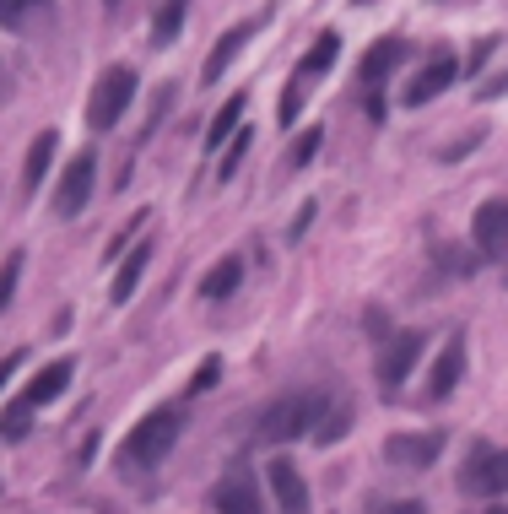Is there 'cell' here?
<instances>
[{"label":"cell","mask_w":508,"mask_h":514,"mask_svg":"<svg viewBox=\"0 0 508 514\" xmlns=\"http://www.w3.org/2000/svg\"><path fill=\"white\" fill-rule=\"evenodd\" d=\"M217 379H222V358H206V363L195 368V379H190V395H206Z\"/></svg>","instance_id":"83f0119b"},{"label":"cell","mask_w":508,"mask_h":514,"mask_svg":"<svg viewBox=\"0 0 508 514\" xmlns=\"http://www.w3.org/2000/svg\"><path fill=\"white\" fill-rule=\"evenodd\" d=\"M357 6H368V0H357Z\"/></svg>","instance_id":"8d00e7d4"},{"label":"cell","mask_w":508,"mask_h":514,"mask_svg":"<svg viewBox=\"0 0 508 514\" xmlns=\"http://www.w3.org/2000/svg\"><path fill=\"white\" fill-rule=\"evenodd\" d=\"M481 255H508V201H487L471 222Z\"/></svg>","instance_id":"8fae6325"},{"label":"cell","mask_w":508,"mask_h":514,"mask_svg":"<svg viewBox=\"0 0 508 514\" xmlns=\"http://www.w3.org/2000/svg\"><path fill=\"white\" fill-rule=\"evenodd\" d=\"M438 455H444V433H438V428H427V433H390V439H384V460H390V466H406V471L433 466Z\"/></svg>","instance_id":"5b68a950"},{"label":"cell","mask_w":508,"mask_h":514,"mask_svg":"<svg viewBox=\"0 0 508 514\" xmlns=\"http://www.w3.org/2000/svg\"><path fill=\"white\" fill-rule=\"evenodd\" d=\"M271 487H276V504H282V514H309V482L298 477V466H292L287 455L271 460Z\"/></svg>","instance_id":"7c38bea8"},{"label":"cell","mask_w":508,"mask_h":514,"mask_svg":"<svg viewBox=\"0 0 508 514\" xmlns=\"http://www.w3.org/2000/svg\"><path fill=\"white\" fill-rule=\"evenodd\" d=\"M146 260H152V244H136V249H130V260H125V266H119V276H114V303H125L130 293H136V282H141V271H146Z\"/></svg>","instance_id":"44dd1931"},{"label":"cell","mask_w":508,"mask_h":514,"mask_svg":"<svg viewBox=\"0 0 508 514\" xmlns=\"http://www.w3.org/2000/svg\"><path fill=\"white\" fill-rule=\"evenodd\" d=\"M17 368H22V352H6V358H0V390H6V379L17 374Z\"/></svg>","instance_id":"1f68e13d"},{"label":"cell","mask_w":508,"mask_h":514,"mask_svg":"<svg viewBox=\"0 0 508 514\" xmlns=\"http://www.w3.org/2000/svg\"><path fill=\"white\" fill-rule=\"evenodd\" d=\"M238 125H244V92H233V98L217 109V120H211V130H206V152H222L227 141L238 136Z\"/></svg>","instance_id":"2e32d148"},{"label":"cell","mask_w":508,"mask_h":514,"mask_svg":"<svg viewBox=\"0 0 508 514\" xmlns=\"http://www.w3.org/2000/svg\"><path fill=\"white\" fill-rule=\"evenodd\" d=\"M476 514H508V504H492V509H476Z\"/></svg>","instance_id":"e575fe53"},{"label":"cell","mask_w":508,"mask_h":514,"mask_svg":"<svg viewBox=\"0 0 508 514\" xmlns=\"http://www.w3.org/2000/svg\"><path fill=\"white\" fill-rule=\"evenodd\" d=\"M379 514H427V504H417V498H400V504H384Z\"/></svg>","instance_id":"4dcf8cb0"},{"label":"cell","mask_w":508,"mask_h":514,"mask_svg":"<svg viewBox=\"0 0 508 514\" xmlns=\"http://www.w3.org/2000/svg\"><path fill=\"white\" fill-rule=\"evenodd\" d=\"M184 11H190V0H163V6H157V22H152V44L157 49H168L173 38L184 33Z\"/></svg>","instance_id":"ffe728a7"},{"label":"cell","mask_w":508,"mask_h":514,"mask_svg":"<svg viewBox=\"0 0 508 514\" xmlns=\"http://www.w3.org/2000/svg\"><path fill=\"white\" fill-rule=\"evenodd\" d=\"M406 55H411V44H406V38H379V44H373L368 55H363V82H368V87H379L384 76H390V71H395V65L406 60Z\"/></svg>","instance_id":"5bb4252c"},{"label":"cell","mask_w":508,"mask_h":514,"mask_svg":"<svg viewBox=\"0 0 508 514\" xmlns=\"http://www.w3.org/2000/svg\"><path fill=\"white\" fill-rule=\"evenodd\" d=\"M55 147H60L55 130H44V136H38L33 147H28V163H22V184H28V190H38V184H44L49 163H55Z\"/></svg>","instance_id":"d6986e66"},{"label":"cell","mask_w":508,"mask_h":514,"mask_svg":"<svg viewBox=\"0 0 508 514\" xmlns=\"http://www.w3.org/2000/svg\"><path fill=\"white\" fill-rule=\"evenodd\" d=\"M319 141H325V136H319V130H303V136L292 141L287 163H292V168H309V163H314V152H319Z\"/></svg>","instance_id":"d4e9b609"},{"label":"cell","mask_w":508,"mask_h":514,"mask_svg":"<svg viewBox=\"0 0 508 514\" xmlns=\"http://www.w3.org/2000/svg\"><path fill=\"white\" fill-rule=\"evenodd\" d=\"M22 249H11L6 255V266H0V309H11V298H17V276H22Z\"/></svg>","instance_id":"cb8c5ba5"},{"label":"cell","mask_w":508,"mask_h":514,"mask_svg":"<svg viewBox=\"0 0 508 514\" xmlns=\"http://www.w3.org/2000/svg\"><path fill=\"white\" fill-rule=\"evenodd\" d=\"M92 184H98V157H92V152L71 157V168H65V179H60V190H55V212L60 217H76L92 201Z\"/></svg>","instance_id":"52a82bcc"},{"label":"cell","mask_w":508,"mask_h":514,"mask_svg":"<svg viewBox=\"0 0 508 514\" xmlns=\"http://www.w3.org/2000/svg\"><path fill=\"white\" fill-rule=\"evenodd\" d=\"M454 76H460V60H454V55H433V60H427V71L406 87V103H411V109L433 103L438 92H449V87H454Z\"/></svg>","instance_id":"30bf717a"},{"label":"cell","mask_w":508,"mask_h":514,"mask_svg":"<svg viewBox=\"0 0 508 514\" xmlns=\"http://www.w3.org/2000/svg\"><path fill=\"white\" fill-rule=\"evenodd\" d=\"M460 374H465V336H449L444 352L427 368V401H449L454 385H460Z\"/></svg>","instance_id":"ba28073f"},{"label":"cell","mask_w":508,"mask_h":514,"mask_svg":"<svg viewBox=\"0 0 508 514\" xmlns=\"http://www.w3.org/2000/svg\"><path fill=\"white\" fill-rule=\"evenodd\" d=\"M244 152H249V130H238V136L227 141V157H222L217 174H222V179H233V174H238V163H244Z\"/></svg>","instance_id":"4316f807"},{"label":"cell","mask_w":508,"mask_h":514,"mask_svg":"<svg viewBox=\"0 0 508 514\" xmlns=\"http://www.w3.org/2000/svg\"><path fill=\"white\" fill-rule=\"evenodd\" d=\"M173 444H179V412H173V406H157V412H146L141 423L125 433L119 466H163Z\"/></svg>","instance_id":"7a4b0ae2"},{"label":"cell","mask_w":508,"mask_h":514,"mask_svg":"<svg viewBox=\"0 0 508 514\" xmlns=\"http://www.w3.org/2000/svg\"><path fill=\"white\" fill-rule=\"evenodd\" d=\"M130 98H136V71H130V65H109V71L98 76V87H92V98H87V125L114 130L125 120Z\"/></svg>","instance_id":"3957f363"},{"label":"cell","mask_w":508,"mask_h":514,"mask_svg":"<svg viewBox=\"0 0 508 514\" xmlns=\"http://www.w3.org/2000/svg\"><path fill=\"white\" fill-rule=\"evenodd\" d=\"M249 38H254V22H238V28H227V33L217 38V49L206 55V65H200V82H206V87H211V82H222L227 65L238 60V49H244Z\"/></svg>","instance_id":"4fadbf2b"},{"label":"cell","mask_w":508,"mask_h":514,"mask_svg":"<svg viewBox=\"0 0 508 514\" xmlns=\"http://www.w3.org/2000/svg\"><path fill=\"white\" fill-rule=\"evenodd\" d=\"M71 374H76V363H71V358L49 363L44 374H38L33 385H28V395H22V401H28V406H49L55 395H65V385H71Z\"/></svg>","instance_id":"9a60e30c"},{"label":"cell","mask_w":508,"mask_h":514,"mask_svg":"<svg viewBox=\"0 0 508 514\" xmlns=\"http://www.w3.org/2000/svg\"><path fill=\"white\" fill-rule=\"evenodd\" d=\"M336 60H341V33H319L314 44L303 49V60H298V76H325Z\"/></svg>","instance_id":"ac0fdd59"},{"label":"cell","mask_w":508,"mask_h":514,"mask_svg":"<svg viewBox=\"0 0 508 514\" xmlns=\"http://www.w3.org/2000/svg\"><path fill=\"white\" fill-rule=\"evenodd\" d=\"M298 109H303V87L292 82V87L282 92V125H298Z\"/></svg>","instance_id":"f1b7e54d"},{"label":"cell","mask_w":508,"mask_h":514,"mask_svg":"<svg viewBox=\"0 0 508 514\" xmlns=\"http://www.w3.org/2000/svg\"><path fill=\"white\" fill-rule=\"evenodd\" d=\"M422 347H427L422 331H400V336L384 341V352H379V385H384V390H400V385H406V374L417 368Z\"/></svg>","instance_id":"277c9868"},{"label":"cell","mask_w":508,"mask_h":514,"mask_svg":"<svg viewBox=\"0 0 508 514\" xmlns=\"http://www.w3.org/2000/svg\"><path fill=\"white\" fill-rule=\"evenodd\" d=\"M103 6H119V0H103Z\"/></svg>","instance_id":"d590c367"},{"label":"cell","mask_w":508,"mask_h":514,"mask_svg":"<svg viewBox=\"0 0 508 514\" xmlns=\"http://www.w3.org/2000/svg\"><path fill=\"white\" fill-rule=\"evenodd\" d=\"M211 509L217 514H265L260 509V482H254L249 466H233L227 477L211 487Z\"/></svg>","instance_id":"8992f818"},{"label":"cell","mask_w":508,"mask_h":514,"mask_svg":"<svg viewBox=\"0 0 508 514\" xmlns=\"http://www.w3.org/2000/svg\"><path fill=\"white\" fill-rule=\"evenodd\" d=\"M460 487H465V493H476V498H498V493H508V450L476 455L471 466H465Z\"/></svg>","instance_id":"9c48e42d"},{"label":"cell","mask_w":508,"mask_h":514,"mask_svg":"<svg viewBox=\"0 0 508 514\" xmlns=\"http://www.w3.org/2000/svg\"><path fill=\"white\" fill-rule=\"evenodd\" d=\"M44 6H49V0H0V28H11V33H17L22 22H28L33 11H44Z\"/></svg>","instance_id":"603a6c76"},{"label":"cell","mask_w":508,"mask_h":514,"mask_svg":"<svg viewBox=\"0 0 508 514\" xmlns=\"http://www.w3.org/2000/svg\"><path fill=\"white\" fill-rule=\"evenodd\" d=\"M309 222H314V201H309V206H303V212H298V217H292V228H287V233H292V239H298V233H303V228H309Z\"/></svg>","instance_id":"d6a6232c"},{"label":"cell","mask_w":508,"mask_h":514,"mask_svg":"<svg viewBox=\"0 0 508 514\" xmlns=\"http://www.w3.org/2000/svg\"><path fill=\"white\" fill-rule=\"evenodd\" d=\"M487 55H492V38H481V44L471 49V60H465V71H471V76H476V71H481V65H487Z\"/></svg>","instance_id":"f546056e"},{"label":"cell","mask_w":508,"mask_h":514,"mask_svg":"<svg viewBox=\"0 0 508 514\" xmlns=\"http://www.w3.org/2000/svg\"><path fill=\"white\" fill-rule=\"evenodd\" d=\"M238 282H244V260L227 255V260H217V266L200 276V293H206V298H233Z\"/></svg>","instance_id":"e0dca14e"},{"label":"cell","mask_w":508,"mask_h":514,"mask_svg":"<svg viewBox=\"0 0 508 514\" xmlns=\"http://www.w3.org/2000/svg\"><path fill=\"white\" fill-rule=\"evenodd\" d=\"M11 92L17 87H11V71H6V60H0V103H11Z\"/></svg>","instance_id":"836d02e7"},{"label":"cell","mask_w":508,"mask_h":514,"mask_svg":"<svg viewBox=\"0 0 508 514\" xmlns=\"http://www.w3.org/2000/svg\"><path fill=\"white\" fill-rule=\"evenodd\" d=\"M28 417H33V406H28V401H11V406H6V417H0V433H6L11 444L28 439V428H33Z\"/></svg>","instance_id":"7402d4cb"},{"label":"cell","mask_w":508,"mask_h":514,"mask_svg":"<svg viewBox=\"0 0 508 514\" xmlns=\"http://www.w3.org/2000/svg\"><path fill=\"white\" fill-rule=\"evenodd\" d=\"M346 428H352V417H346V412H341V406H336V412H325V417H319V428H314V439H319V444H336V439H341V433H346Z\"/></svg>","instance_id":"484cf974"},{"label":"cell","mask_w":508,"mask_h":514,"mask_svg":"<svg viewBox=\"0 0 508 514\" xmlns=\"http://www.w3.org/2000/svg\"><path fill=\"white\" fill-rule=\"evenodd\" d=\"M319 417H325V395H319V390L282 395L276 406H265L254 439H260V444H292V439H303V433H314Z\"/></svg>","instance_id":"6da1fadb"}]
</instances>
